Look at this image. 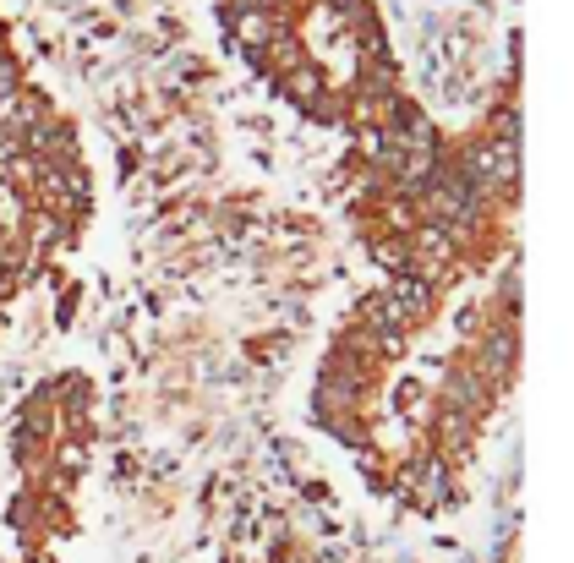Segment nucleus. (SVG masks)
<instances>
[{"label": "nucleus", "instance_id": "nucleus-1", "mask_svg": "<svg viewBox=\"0 0 574 563\" xmlns=\"http://www.w3.org/2000/svg\"><path fill=\"white\" fill-rule=\"evenodd\" d=\"M520 383V252L471 279L378 274L328 328L307 383L312 432L410 514L471 498Z\"/></svg>", "mask_w": 574, "mask_h": 563}, {"label": "nucleus", "instance_id": "nucleus-2", "mask_svg": "<svg viewBox=\"0 0 574 563\" xmlns=\"http://www.w3.org/2000/svg\"><path fill=\"white\" fill-rule=\"evenodd\" d=\"M219 28L279 104L356 148L427 121L372 0H219Z\"/></svg>", "mask_w": 574, "mask_h": 563}, {"label": "nucleus", "instance_id": "nucleus-3", "mask_svg": "<svg viewBox=\"0 0 574 563\" xmlns=\"http://www.w3.org/2000/svg\"><path fill=\"white\" fill-rule=\"evenodd\" d=\"M0 203L50 263H66L93 230V159L72 115L39 88L0 22Z\"/></svg>", "mask_w": 574, "mask_h": 563}, {"label": "nucleus", "instance_id": "nucleus-4", "mask_svg": "<svg viewBox=\"0 0 574 563\" xmlns=\"http://www.w3.org/2000/svg\"><path fill=\"white\" fill-rule=\"evenodd\" d=\"M61 263H50V257L39 252L28 236L17 230V219L6 214V203H0V345H6L11 334V312H17V301L28 296V285L39 274H55ZM0 563H11V553L0 547Z\"/></svg>", "mask_w": 574, "mask_h": 563}]
</instances>
